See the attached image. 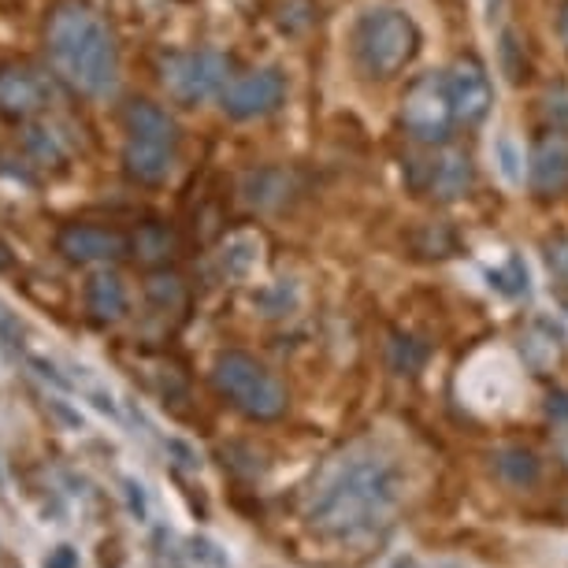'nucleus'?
<instances>
[{
    "label": "nucleus",
    "instance_id": "24",
    "mask_svg": "<svg viewBox=\"0 0 568 568\" xmlns=\"http://www.w3.org/2000/svg\"><path fill=\"white\" fill-rule=\"evenodd\" d=\"M294 302H297V294H294V291L286 294V286H283V283L272 286V291H261V294H256V305H261V313H264V316H283L286 308H294Z\"/></svg>",
    "mask_w": 568,
    "mask_h": 568
},
{
    "label": "nucleus",
    "instance_id": "22",
    "mask_svg": "<svg viewBox=\"0 0 568 568\" xmlns=\"http://www.w3.org/2000/svg\"><path fill=\"white\" fill-rule=\"evenodd\" d=\"M145 291H149V302L160 308H175L182 302V283L175 275H153Z\"/></svg>",
    "mask_w": 568,
    "mask_h": 568
},
{
    "label": "nucleus",
    "instance_id": "12",
    "mask_svg": "<svg viewBox=\"0 0 568 568\" xmlns=\"http://www.w3.org/2000/svg\"><path fill=\"white\" fill-rule=\"evenodd\" d=\"M531 186L539 190L542 197H557L568 190V142L561 138H546V142L535 145L531 153Z\"/></svg>",
    "mask_w": 568,
    "mask_h": 568
},
{
    "label": "nucleus",
    "instance_id": "2",
    "mask_svg": "<svg viewBox=\"0 0 568 568\" xmlns=\"http://www.w3.org/2000/svg\"><path fill=\"white\" fill-rule=\"evenodd\" d=\"M45 45L52 68L85 98H112L120 85V49L93 8L68 0L49 19Z\"/></svg>",
    "mask_w": 568,
    "mask_h": 568
},
{
    "label": "nucleus",
    "instance_id": "1",
    "mask_svg": "<svg viewBox=\"0 0 568 568\" xmlns=\"http://www.w3.org/2000/svg\"><path fill=\"white\" fill-rule=\"evenodd\" d=\"M405 498V476L398 460L375 449H353L338 457L320 479L316 498L308 506V520L320 531L353 539L383 528Z\"/></svg>",
    "mask_w": 568,
    "mask_h": 568
},
{
    "label": "nucleus",
    "instance_id": "32",
    "mask_svg": "<svg viewBox=\"0 0 568 568\" xmlns=\"http://www.w3.org/2000/svg\"><path fill=\"white\" fill-rule=\"evenodd\" d=\"M557 446H561V454H565V460H568V427H565V435H561V443H557Z\"/></svg>",
    "mask_w": 568,
    "mask_h": 568
},
{
    "label": "nucleus",
    "instance_id": "15",
    "mask_svg": "<svg viewBox=\"0 0 568 568\" xmlns=\"http://www.w3.org/2000/svg\"><path fill=\"white\" fill-rule=\"evenodd\" d=\"M495 468H498V476H501V484H509V487H535L539 484V457L531 454V449H501V454L495 457Z\"/></svg>",
    "mask_w": 568,
    "mask_h": 568
},
{
    "label": "nucleus",
    "instance_id": "14",
    "mask_svg": "<svg viewBox=\"0 0 568 568\" xmlns=\"http://www.w3.org/2000/svg\"><path fill=\"white\" fill-rule=\"evenodd\" d=\"M85 308L101 320V324H112L126 313V291H123V278L112 272H98L85 283Z\"/></svg>",
    "mask_w": 568,
    "mask_h": 568
},
{
    "label": "nucleus",
    "instance_id": "6",
    "mask_svg": "<svg viewBox=\"0 0 568 568\" xmlns=\"http://www.w3.org/2000/svg\"><path fill=\"white\" fill-rule=\"evenodd\" d=\"M227 71H231L227 57L201 49V52H175V57H168L164 68H160V79H164L168 93L179 104H201L227 90Z\"/></svg>",
    "mask_w": 568,
    "mask_h": 568
},
{
    "label": "nucleus",
    "instance_id": "4",
    "mask_svg": "<svg viewBox=\"0 0 568 568\" xmlns=\"http://www.w3.org/2000/svg\"><path fill=\"white\" fill-rule=\"evenodd\" d=\"M212 383L234 409L253 420H275L286 413V390L250 353H223L212 368Z\"/></svg>",
    "mask_w": 568,
    "mask_h": 568
},
{
    "label": "nucleus",
    "instance_id": "26",
    "mask_svg": "<svg viewBox=\"0 0 568 568\" xmlns=\"http://www.w3.org/2000/svg\"><path fill=\"white\" fill-rule=\"evenodd\" d=\"M546 261H550L554 275L568 286V239H554L546 245Z\"/></svg>",
    "mask_w": 568,
    "mask_h": 568
},
{
    "label": "nucleus",
    "instance_id": "23",
    "mask_svg": "<svg viewBox=\"0 0 568 568\" xmlns=\"http://www.w3.org/2000/svg\"><path fill=\"white\" fill-rule=\"evenodd\" d=\"M490 278H495L498 291H506V294H513V297H517V294H528V267H524V264L517 261V256H513V261H509L506 267H498V272L490 275Z\"/></svg>",
    "mask_w": 568,
    "mask_h": 568
},
{
    "label": "nucleus",
    "instance_id": "13",
    "mask_svg": "<svg viewBox=\"0 0 568 568\" xmlns=\"http://www.w3.org/2000/svg\"><path fill=\"white\" fill-rule=\"evenodd\" d=\"M471 182H476V171H471V160L468 153H460V149H449L432 164V194L438 201H457L465 197L471 190Z\"/></svg>",
    "mask_w": 568,
    "mask_h": 568
},
{
    "label": "nucleus",
    "instance_id": "7",
    "mask_svg": "<svg viewBox=\"0 0 568 568\" xmlns=\"http://www.w3.org/2000/svg\"><path fill=\"white\" fill-rule=\"evenodd\" d=\"M454 104H449L446 79H420L405 98L402 123L416 142H446L454 126Z\"/></svg>",
    "mask_w": 568,
    "mask_h": 568
},
{
    "label": "nucleus",
    "instance_id": "16",
    "mask_svg": "<svg viewBox=\"0 0 568 568\" xmlns=\"http://www.w3.org/2000/svg\"><path fill=\"white\" fill-rule=\"evenodd\" d=\"M256 261H261V242L250 239V234L231 239L227 245H223V253H220L223 275H231V278H245L256 267Z\"/></svg>",
    "mask_w": 568,
    "mask_h": 568
},
{
    "label": "nucleus",
    "instance_id": "3",
    "mask_svg": "<svg viewBox=\"0 0 568 568\" xmlns=\"http://www.w3.org/2000/svg\"><path fill=\"white\" fill-rule=\"evenodd\" d=\"M179 149V126L175 120L149 101H134L126 109V145H123V168L134 182L156 186L171 175Z\"/></svg>",
    "mask_w": 568,
    "mask_h": 568
},
{
    "label": "nucleus",
    "instance_id": "28",
    "mask_svg": "<svg viewBox=\"0 0 568 568\" xmlns=\"http://www.w3.org/2000/svg\"><path fill=\"white\" fill-rule=\"evenodd\" d=\"M0 335H4L8 342H12V346L19 342V335H23V331H19V320H16L12 313H8L4 305H0Z\"/></svg>",
    "mask_w": 568,
    "mask_h": 568
},
{
    "label": "nucleus",
    "instance_id": "8",
    "mask_svg": "<svg viewBox=\"0 0 568 568\" xmlns=\"http://www.w3.org/2000/svg\"><path fill=\"white\" fill-rule=\"evenodd\" d=\"M283 93H286V82L275 68L250 71L223 90V112H227L231 120H242V123L245 120H264V115H272L278 104H283Z\"/></svg>",
    "mask_w": 568,
    "mask_h": 568
},
{
    "label": "nucleus",
    "instance_id": "19",
    "mask_svg": "<svg viewBox=\"0 0 568 568\" xmlns=\"http://www.w3.org/2000/svg\"><path fill=\"white\" fill-rule=\"evenodd\" d=\"M490 156H495L498 175L506 179L509 186H520V182H524V153H520V145L513 142L509 134L495 138V145H490Z\"/></svg>",
    "mask_w": 568,
    "mask_h": 568
},
{
    "label": "nucleus",
    "instance_id": "10",
    "mask_svg": "<svg viewBox=\"0 0 568 568\" xmlns=\"http://www.w3.org/2000/svg\"><path fill=\"white\" fill-rule=\"evenodd\" d=\"M57 250L74 264H98V261H120L131 250V239L120 231L93 227V223H68L57 234Z\"/></svg>",
    "mask_w": 568,
    "mask_h": 568
},
{
    "label": "nucleus",
    "instance_id": "9",
    "mask_svg": "<svg viewBox=\"0 0 568 568\" xmlns=\"http://www.w3.org/2000/svg\"><path fill=\"white\" fill-rule=\"evenodd\" d=\"M446 93H449V104H454V115L465 123H479L490 112V101H495L487 68L471 57L457 60L454 68L446 71Z\"/></svg>",
    "mask_w": 568,
    "mask_h": 568
},
{
    "label": "nucleus",
    "instance_id": "5",
    "mask_svg": "<svg viewBox=\"0 0 568 568\" xmlns=\"http://www.w3.org/2000/svg\"><path fill=\"white\" fill-rule=\"evenodd\" d=\"M416 23L398 8H375L357 27V57L372 79L398 74L416 52Z\"/></svg>",
    "mask_w": 568,
    "mask_h": 568
},
{
    "label": "nucleus",
    "instance_id": "17",
    "mask_svg": "<svg viewBox=\"0 0 568 568\" xmlns=\"http://www.w3.org/2000/svg\"><path fill=\"white\" fill-rule=\"evenodd\" d=\"M286 197V175L278 171H256V175L245 179V201L256 209H267V205H278Z\"/></svg>",
    "mask_w": 568,
    "mask_h": 568
},
{
    "label": "nucleus",
    "instance_id": "18",
    "mask_svg": "<svg viewBox=\"0 0 568 568\" xmlns=\"http://www.w3.org/2000/svg\"><path fill=\"white\" fill-rule=\"evenodd\" d=\"M131 250L142 256V261H168V256L175 253V234L168 227H156V223H145L131 239Z\"/></svg>",
    "mask_w": 568,
    "mask_h": 568
},
{
    "label": "nucleus",
    "instance_id": "30",
    "mask_svg": "<svg viewBox=\"0 0 568 568\" xmlns=\"http://www.w3.org/2000/svg\"><path fill=\"white\" fill-rule=\"evenodd\" d=\"M126 498H131V513H138V520H142L145 517V495H142V487H138L134 479L126 484Z\"/></svg>",
    "mask_w": 568,
    "mask_h": 568
},
{
    "label": "nucleus",
    "instance_id": "21",
    "mask_svg": "<svg viewBox=\"0 0 568 568\" xmlns=\"http://www.w3.org/2000/svg\"><path fill=\"white\" fill-rule=\"evenodd\" d=\"M27 145H30V153H34L38 160H49V164H57V160L68 153L63 138L57 131H49V126H30Z\"/></svg>",
    "mask_w": 568,
    "mask_h": 568
},
{
    "label": "nucleus",
    "instance_id": "20",
    "mask_svg": "<svg viewBox=\"0 0 568 568\" xmlns=\"http://www.w3.org/2000/svg\"><path fill=\"white\" fill-rule=\"evenodd\" d=\"M424 361H427V349H424V342H416L409 335H394L390 342V368L398 372V375H416L424 368Z\"/></svg>",
    "mask_w": 568,
    "mask_h": 568
},
{
    "label": "nucleus",
    "instance_id": "29",
    "mask_svg": "<svg viewBox=\"0 0 568 568\" xmlns=\"http://www.w3.org/2000/svg\"><path fill=\"white\" fill-rule=\"evenodd\" d=\"M550 416L561 427H568V394H550Z\"/></svg>",
    "mask_w": 568,
    "mask_h": 568
},
{
    "label": "nucleus",
    "instance_id": "25",
    "mask_svg": "<svg viewBox=\"0 0 568 568\" xmlns=\"http://www.w3.org/2000/svg\"><path fill=\"white\" fill-rule=\"evenodd\" d=\"M546 115L554 120V126H568V85L546 93Z\"/></svg>",
    "mask_w": 568,
    "mask_h": 568
},
{
    "label": "nucleus",
    "instance_id": "11",
    "mask_svg": "<svg viewBox=\"0 0 568 568\" xmlns=\"http://www.w3.org/2000/svg\"><path fill=\"white\" fill-rule=\"evenodd\" d=\"M52 101V85L45 82V74L30 71V68H4L0 71V112L27 120L41 109H49Z\"/></svg>",
    "mask_w": 568,
    "mask_h": 568
},
{
    "label": "nucleus",
    "instance_id": "31",
    "mask_svg": "<svg viewBox=\"0 0 568 568\" xmlns=\"http://www.w3.org/2000/svg\"><path fill=\"white\" fill-rule=\"evenodd\" d=\"M561 34H565V41H568V4H565V12H561Z\"/></svg>",
    "mask_w": 568,
    "mask_h": 568
},
{
    "label": "nucleus",
    "instance_id": "27",
    "mask_svg": "<svg viewBox=\"0 0 568 568\" xmlns=\"http://www.w3.org/2000/svg\"><path fill=\"white\" fill-rule=\"evenodd\" d=\"M45 568H79V554L71 546H57L49 557H45Z\"/></svg>",
    "mask_w": 568,
    "mask_h": 568
}]
</instances>
